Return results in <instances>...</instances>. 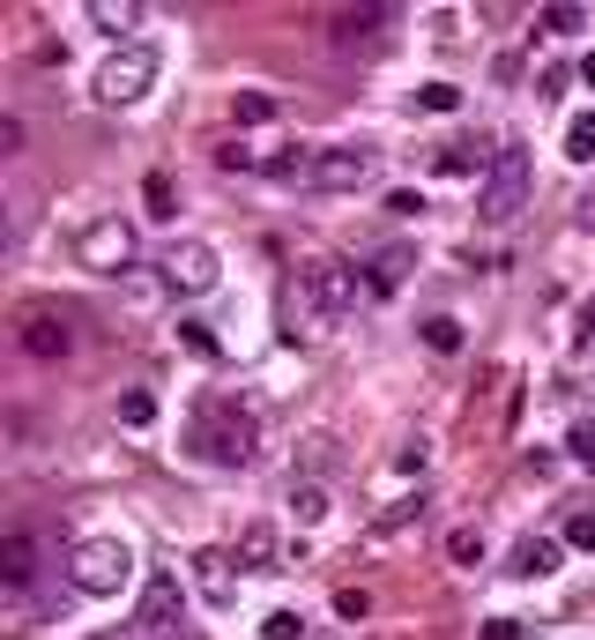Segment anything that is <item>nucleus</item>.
Listing matches in <instances>:
<instances>
[{
    "label": "nucleus",
    "instance_id": "nucleus-1",
    "mask_svg": "<svg viewBox=\"0 0 595 640\" xmlns=\"http://www.w3.org/2000/svg\"><path fill=\"white\" fill-rule=\"evenodd\" d=\"M357 299H365L357 268H342V261H305L298 283L283 291V342H320L336 321L357 313Z\"/></svg>",
    "mask_w": 595,
    "mask_h": 640
},
{
    "label": "nucleus",
    "instance_id": "nucleus-2",
    "mask_svg": "<svg viewBox=\"0 0 595 640\" xmlns=\"http://www.w3.org/2000/svg\"><path fill=\"white\" fill-rule=\"evenodd\" d=\"M186 447H194L202 462H216V470H246L260 455V425H254V410H246L239 395H209V402L194 410V425H186Z\"/></svg>",
    "mask_w": 595,
    "mask_h": 640
},
{
    "label": "nucleus",
    "instance_id": "nucleus-3",
    "mask_svg": "<svg viewBox=\"0 0 595 640\" xmlns=\"http://www.w3.org/2000/svg\"><path fill=\"white\" fill-rule=\"evenodd\" d=\"M276 179H291V186H305V194H350V186H365L373 179V149L365 142H342V149H298V157H276Z\"/></svg>",
    "mask_w": 595,
    "mask_h": 640
},
{
    "label": "nucleus",
    "instance_id": "nucleus-4",
    "mask_svg": "<svg viewBox=\"0 0 595 640\" xmlns=\"http://www.w3.org/2000/svg\"><path fill=\"white\" fill-rule=\"evenodd\" d=\"M529 186H536L529 149H521V142H499L491 165H484V186H476V216H484V224H513V216L529 209Z\"/></svg>",
    "mask_w": 595,
    "mask_h": 640
},
{
    "label": "nucleus",
    "instance_id": "nucleus-5",
    "mask_svg": "<svg viewBox=\"0 0 595 640\" xmlns=\"http://www.w3.org/2000/svg\"><path fill=\"white\" fill-rule=\"evenodd\" d=\"M68 581L83 596H120L134 581V552L120 536H83V544H68Z\"/></svg>",
    "mask_w": 595,
    "mask_h": 640
},
{
    "label": "nucleus",
    "instance_id": "nucleus-6",
    "mask_svg": "<svg viewBox=\"0 0 595 640\" xmlns=\"http://www.w3.org/2000/svg\"><path fill=\"white\" fill-rule=\"evenodd\" d=\"M157 68H165V52L149 38L120 45L105 68H97V105H134V97H149V83H157Z\"/></svg>",
    "mask_w": 595,
    "mask_h": 640
},
{
    "label": "nucleus",
    "instance_id": "nucleus-7",
    "mask_svg": "<svg viewBox=\"0 0 595 640\" xmlns=\"http://www.w3.org/2000/svg\"><path fill=\"white\" fill-rule=\"evenodd\" d=\"M165 283L179 291V299H202V291H216V246H202V239H179L165 254Z\"/></svg>",
    "mask_w": 595,
    "mask_h": 640
},
{
    "label": "nucleus",
    "instance_id": "nucleus-8",
    "mask_svg": "<svg viewBox=\"0 0 595 640\" xmlns=\"http://www.w3.org/2000/svg\"><path fill=\"white\" fill-rule=\"evenodd\" d=\"M127 261H134V231H127V224H112V216H105V224H89V231H83V268L120 276Z\"/></svg>",
    "mask_w": 595,
    "mask_h": 640
},
{
    "label": "nucleus",
    "instance_id": "nucleus-9",
    "mask_svg": "<svg viewBox=\"0 0 595 640\" xmlns=\"http://www.w3.org/2000/svg\"><path fill=\"white\" fill-rule=\"evenodd\" d=\"M31 581H38V536H31V529H8V536H0V589L23 596Z\"/></svg>",
    "mask_w": 595,
    "mask_h": 640
},
{
    "label": "nucleus",
    "instance_id": "nucleus-10",
    "mask_svg": "<svg viewBox=\"0 0 595 640\" xmlns=\"http://www.w3.org/2000/svg\"><path fill=\"white\" fill-rule=\"evenodd\" d=\"M194 581L209 603H239V552H202L194 558Z\"/></svg>",
    "mask_w": 595,
    "mask_h": 640
},
{
    "label": "nucleus",
    "instance_id": "nucleus-11",
    "mask_svg": "<svg viewBox=\"0 0 595 640\" xmlns=\"http://www.w3.org/2000/svg\"><path fill=\"white\" fill-rule=\"evenodd\" d=\"M23 350L52 365V358H68V350H75V336H68V328H60L52 313H23Z\"/></svg>",
    "mask_w": 595,
    "mask_h": 640
},
{
    "label": "nucleus",
    "instance_id": "nucleus-12",
    "mask_svg": "<svg viewBox=\"0 0 595 640\" xmlns=\"http://www.w3.org/2000/svg\"><path fill=\"white\" fill-rule=\"evenodd\" d=\"M239 566H254V573H283V566H291V558L276 552V529H268V521H246V529H239Z\"/></svg>",
    "mask_w": 595,
    "mask_h": 640
},
{
    "label": "nucleus",
    "instance_id": "nucleus-13",
    "mask_svg": "<svg viewBox=\"0 0 595 640\" xmlns=\"http://www.w3.org/2000/svg\"><path fill=\"white\" fill-rule=\"evenodd\" d=\"M558 566V536H521V544H513V581H536V573H551Z\"/></svg>",
    "mask_w": 595,
    "mask_h": 640
},
{
    "label": "nucleus",
    "instance_id": "nucleus-14",
    "mask_svg": "<svg viewBox=\"0 0 595 640\" xmlns=\"http://www.w3.org/2000/svg\"><path fill=\"white\" fill-rule=\"evenodd\" d=\"M380 23H394V8H342L328 31H336V45H357V38H373Z\"/></svg>",
    "mask_w": 595,
    "mask_h": 640
},
{
    "label": "nucleus",
    "instance_id": "nucleus-15",
    "mask_svg": "<svg viewBox=\"0 0 595 640\" xmlns=\"http://www.w3.org/2000/svg\"><path fill=\"white\" fill-rule=\"evenodd\" d=\"M402 276H410V254H402V246H387V254L373 261V276H365V291H373V299H387Z\"/></svg>",
    "mask_w": 595,
    "mask_h": 640
},
{
    "label": "nucleus",
    "instance_id": "nucleus-16",
    "mask_svg": "<svg viewBox=\"0 0 595 640\" xmlns=\"http://www.w3.org/2000/svg\"><path fill=\"white\" fill-rule=\"evenodd\" d=\"M566 157L573 165H595V112H573L566 120Z\"/></svg>",
    "mask_w": 595,
    "mask_h": 640
},
{
    "label": "nucleus",
    "instance_id": "nucleus-17",
    "mask_svg": "<svg viewBox=\"0 0 595 640\" xmlns=\"http://www.w3.org/2000/svg\"><path fill=\"white\" fill-rule=\"evenodd\" d=\"M134 15H142L134 0H89V23H97V31H112V38H120V31H134Z\"/></svg>",
    "mask_w": 595,
    "mask_h": 640
},
{
    "label": "nucleus",
    "instance_id": "nucleus-18",
    "mask_svg": "<svg viewBox=\"0 0 595 640\" xmlns=\"http://www.w3.org/2000/svg\"><path fill=\"white\" fill-rule=\"evenodd\" d=\"M536 23H544L551 38H581V31H588V8H573V0H558V8H544Z\"/></svg>",
    "mask_w": 595,
    "mask_h": 640
},
{
    "label": "nucleus",
    "instance_id": "nucleus-19",
    "mask_svg": "<svg viewBox=\"0 0 595 640\" xmlns=\"http://www.w3.org/2000/svg\"><path fill=\"white\" fill-rule=\"evenodd\" d=\"M425 350L454 358V350H462V321H454V313H432V321H425Z\"/></svg>",
    "mask_w": 595,
    "mask_h": 640
},
{
    "label": "nucleus",
    "instance_id": "nucleus-20",
    "mask_svg": "<svg viewBox=\"0 0 595 640\" xmlns=\"http://www.w3.org/2000/svg\"><path fill=\"white\" fill-rule=\"evenodd\" d=\"M142 202H149V216H157V224H171V216H179V194H171L165 171H149V179H142Z\"/></svg>",
    "mask_w": 595,
    "mask_h": 640
},
{
    "label": "nucleus",
    "instance_id": "nucleus-21",
    "mask_svg": "<svg viewBox=\"0 0 595 640\" xmlns=\"http://www.w3.org/2000/svg\"><path fill=\"white\" fill-rule=\"evenodd\" d=\"M432 171H439V179H469V171H476V149H469V142H447V149L432 157Z\"/></svg>",
    "mask_w": 595,
    "mask_h": 640
},
{
    "label": "nucleus",
    "instance_id": "nucleus-22",
    "mask_svg": "<svg viewBox=\"0 0 595 640\" xmlns=\"http://www.w3.org/2000/svg\"><path fill=\"white\" fill-rule=\"evenodd\" d=\"M231 112H239V128H260V120H276V97H268V89H239Z\"/></svg>",
    "mask_w": 595,
    "mask_h": 640
},
{
    "label": "nucleus",
    "instance_id": "nucleus-23",
    "mask_svg": "<svg viewBox=\"0 0 595 640\" xmlns=\"http://www.w3.org/2000/svg\"><path fill=\"white\" fill-rule=\"evenodd\" d=\"M149 418H157V395H149V387H127V395H120V425H149Z\"/></svg>",
    "mask_w": 595,
    "mask_h": 640
},
{
    "label": "nucleus",
    "instance_id": "nucleus-24",
    "mask_svg": "<svg viewBox=\"0 0 595 640\" xmlns=\"http://www.w3.org/2000/svg\"><path fill=\"white\" fill-rule=\"evenodd\" d=\"M179 342H186L194 358H209V365H216V358H223V342H216L209 328H202V321H179Z\"/></svg>",
    "mask_w": 595,
    "mask_h": 640
},
{
    "label": "nucleus",
    "instance_id": "nucleus-25",
    "mask_svg": "<svg viewBox=\"0 0 595 640\" xmlns=\"http://www.w3.org/2000/svg\"><path fill=\"white\" fill-rule=\"evenodd\" d=\"M291 514L298 521H320V514H328V492H320V484H291Z\"/></svg>",
    "mask_w": 595,
    "mask_h": 640
},
{
    "label": "nucleus",
    "instance_id": "nucleus-26",
    "mask_svg": "<svg viewBox=\"0 0 595 640\" xmlns=\"http://www.w3.org/2000/svg\"><path fill=\"white\" fill-rule=\"evenodd\" d=\"M260 640H305V618L298 611H268L260 618Z\"/></svg>",
    "mask_w": 595,
    "mask_h": 640
},
{
    "label": "nucleus",
    "instance_id": "nucleus-27",
    "mask_svg": "<svg viewBox=\"0 0 595 640\" xmlns=\"http://www.w3.org/2000/svg\"><path fill=\"white\" fill-rule=\"evenodd\" d=\"M447 558H454V566H476V558H484V536H476V529H454V536H447Z\"/></svg>",
    "mask_w": 595,
    "mask_h": 640
},
{
    "label": "nucleus",
    "instance_id": "nucleus-28",
    "mask_svg": "<svg viewBox=\"0 0 595 640\" xmlns=\"http://www.w3.org/2000/svg\"><path fill=\"white\" fill-rule=\"evenodd\" d=\"M417 105H425V112H454L462 89H454V83H425V89H417Z\"/></svg>",
    "mask_w": 595,
    "mask_h": 640
},
{
    "label": "nucleus",
    "instance_id": "nucleus-29",
    "mask_svg": "<svg viewBox=\"0 0 595 640\" xmlns=\"http://www.w3.org/2000/svg\"><path fill=\"white\" fill-rule=\"evenodd\" d=\"M566 544H573V552H595V507H581L566 521Z\"/></svg>",
    "mask_w": 595,
    "mask_h": 640
},
{
    "label": "nucleus",
    "instance_id": "nucleus-30",
    "mask_svg": "<svg viewBox=\"0 0 595 640\" xmlns=\"http://www.w3.org/2000/svg\"><path fill=\"white\" fill-rule=\"evenodd\" d=\"M566 455H573L581 470H595V425H573V432H566Z\"/></svg>",
    "mask_w": 595,
    "mask_h": 640
},
{
    "label": "nucleus",
    "instance_id": "nucleus-31",
    "mask_svg": "<svg viewBox=\"0 0 595 640\" xmlns=\"http://www.w3.org/2000/svg\"><path fill=\"white\" fill-rule=\"evenodd\" d=\"M336 611H342V618H350V626H357V618L373 611V596H365V589H342V596H336Z\"/></svg>",
    "mask_w": 595,
    "mask_h": 640
},
{
    "label": "nucleus",
    "instance_id": "nucleus-32",
    "mask_svg": "<svg viewBox=\"0 0 595 640\" xmlns=\"http://www.w3.org/2000/svg\"><path fill=\"white\" fill-rule=\"evenodd\" d=\"M417 514H425V499H402V507H387V514H380V536H387V529H402V521H417Z\"/></svg>",
    "mask_w": 595,
    "mask_h": 640
},
{
    "label": "nucleus",
    "instance_id": "nucleus-33",
    "mask_svg": "<svg viewBox=\"0 0 595 640\" xmlns=\"http://www.w3.org/2000/svg\"><path fill=\"white\" fill-rule=\"evenodd\" d=\"M484 640H521V618H491V626H484Z\"/></svg>",
    "mask_w": 595,
    "mask_h": 640
},
{
    "label": "nucleus",
    "instance_id": "nucleus-34",
    "mask_svg": "<svg viewBox=\"0 0 595 640\" xmlns=\"http://www.w3.org/2000/svg\"><path fill=\"white\" fill-rule=\"evenodd\" d=\"M588 336H595V305H588Z\"/></svg>",
    "mask_w": 595,
    "mask_h": 640
}]
</instances>
